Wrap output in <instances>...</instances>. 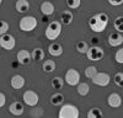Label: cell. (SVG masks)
I'll return each mask as SVG.
<instances>
[{"mask_svg":"<svg viewBox=\"0 0 123 118\" xmlns=\"http://www.w3.org/2000/svg\"><path fill=\"white\" fill-rule=\"evenodd\" d=\"M107 24H108V15L106 12L95 14L94 16L89 18V27L91 28V31L96 33L104 32L107 27Z\"/></svg>","mask_w":123,"mask_h":118,"instance_id":"obj_1","label":"cell"},{"mask_svg":"<svg viewBox=\"0 0 123 118\" xmlns=\"http://www.w3.org/2000/svg\"><path fill=\"white\" fill-rule=\"evenodd\" d=\"M60 32H62V24L59 21H52L48 24L46 28V37L50 41H54L59 37Z\"/></svg>","mask_w":123,"mask_h":118,"instance_id":"obj_2","label":"cell"},{"mask_svg":"<svg viewBox=\"0 0 123 118\" xmlns=\"http://www.w3.org/2000/svg\"><path fill=\"white\" fill-rule=\"evenodd\" d=\"M58 117L59 118H78L79 117V110L74 105H70V103L63 105L62 108L59 110Z\"/></svg>","mask_w":123,"mask_h":118,"instance_id":"obj_3","label":"cell"},{"mask_svg":"<svg viewBox=\"0 0 123 118\" xmlns=\"http://www.w3.org/2000/svg\"><path fill=\"white\" fill-rule=\"evenodd\" d=\"M37 27V20L33 16H24L20 20V30L24 32H31Z\"/></svg>","mask_w":123,"mask_h":118,"instance_id":"obj_4","label":"cell"},{"mask_svg":"<svg viewBox=\"0 0 123 118\" xmlns=\"http://www.w3.org/2000/svg\"><path fill=\"white\" fill-rule=\"evenodd\" d=\"M86 55H87V59L91 62H98L101 60L105 55V52L104 49L98 46H92V47H89L87 52H86Z\"/></svg>","mask_w":123,"mask_h":118,"instance_id":"obj_5","label":"cell"},{"mask_svg":"<svg viewBox=\"0 0 123 118\" xmlns=\"http://www.w3.org/2000/svg\"><path fill=\"white\" fill-rule=\"evenodd\" d=\"M64 80L68 85L70 86H76L80 81V74L76 69H69V70L65 73Z\"/></svg>","mask_w":123,"mask_h":118,"instance_id":"obj_6","label":"cell"},{"mask_svg":"<svg viewBox=\"0 0 123 118\" xmlns=\"http://www.w3.org/2000/svg\"><path fill=\"white\" fill-rule=\"evenodd\" d=\"M15 44H16V41H15V37L12 35L5 33L3 36H0V46H1L4 49H6V51L14 49Z\"/></svg>","mask_w":123,"mask_h":118,"instance_id":"obj_7","label":"cell"},{"mask_svg":"<svg viewBox=\"0 0 123 118\" xmlns=\"http://www.w3.org/2000/svg\"><path fill=\"white\" fill-rule=\"evenodd\" d=\"M22 98H24V102H25L27 106H31V107L36 106V105L38 103V100H39L37 92H35V91H32V90L25 91Z\"/></svg>","mask_w":123,"mask_h":118,"instance_id":"obj_8","label":"cell"},{"mask_svg":"<svg viewBox=\"0 0 123 118\" xmlns=\"http://www.w3.org/2000/svg\"><path fill=\"white\" fill-rule=\"evenodd\" d=\"M110 80H111L110 75L107 73H102V71L101 73L97 71V74L92 77V83L97 86H107L110 84Z\"/></svg>","mask_w":123,"mask_h":118,"instance_id":"obj_9","label":"cell"},{"mask_svg":"<svg viewBox=\"0 0 123 118\" xmlns=\"http://www.w3.org/2000/svg\"><path fill=\"white\" fill-rule=\"evenodd\" d=\"M31 58H32V55H31V53L28 51H26V49H21V51H18V53L16 55L17 62L20 64H22V65L28 64L31 62Z\"/></svg>","mask_w":123,"mask_h":118,"instance_id":"obj_10","label":"cell"},{"mask_svg":"<svg viewBox=\"0 0 123 118\" xmlns=\"http://www.w3.org/2000/svg\"><path fill=\"white\" fill-rule=\"evenodd\" d=\"M123 43V36L119 32H112L108 36V44L112 47H118Z\"/></svg>","mask_w":123,"mask_h":118,"instance_id":"obj_11","label":"cell"},{"mask_svg":"<svg viewBox=\"0 0 123 118\" xmlns=\"http://www.w3.org/2000/svg\"><path fill=\"white\" fill-rule=\"evenodd\" d=\"M107 103L110 107L112 108H118L121 105H122V97L117 94V92H113L108 97H107Z\"/></svg>","mask_w":123,"mask_h":118,"instance_id":"obj_12","label":"cell"},{"mask_svg":"<svg viewBox=\"0 0 123 118\" xmlns=\"http://www.w3.org/2000/svg\"><path fill=\"white\" fill-rule=\"evenodd\" d=\"M24 111H25L24 105L21 102H18V101H15L9 106V112L12 113L14 116H21L24 113Z\"/></svg>","mask_w":123,"mask_h":118,"instance_id":"obj_13","label":"cell"},{"mask_svg":"<svg viewBox=\"0 0 123 118\" xmlns=\"http://www.w3.org/2000/svg\"><path fill=\"white\" fill-rule=\"evenodd\" d=\"M63 47H62V44L57 43V42H52L49 46H48V52L50 55H53V57H59L63 54Z\"/></svg>","mask_w":123,"mask_h":118,"instance_id":"obj_14","label":"cell"},{"mask_svg":"<svg viewBox=\"0 0 123 118\" xmlns=\"http://www.w3.org/2000/svg\"><path fill=\"white\" fill-rule=\"evenodd\" d=\"M10 84L14 88H22L24 85H25V77L22 75H14L10 80Z\"/></svg>","mask_w":123,"mask_h":118,"instance_id":"obj_15","label":"cell"},{"mask_svg":"<svg viewBox=\"0 0 123 118\" xmlns=\"http://www.w3.org/2000/svg\"><path fill=\"white\" fill-rule=\"evenodd\" d=\"M41 12H42L43 15L46 16H49L52 15L54 12V5L50 3V1H43L42 4H41Z\"/></svg>","mask_w":123,"mask_h":118,"instance_id":"obj_16","label":"cell"},{"mask_svg":"<svg viewBox=\"0 0 123 118\" xmlns=\"http://www.w3.org/2000/svg\"><path fill=\"white\" fill-rule=\"evenodd\" d=\"M73 20H74V15L71 11H69V10H64L63 12H62L60 15V24H63V25H70L71 22H73Z\"/></svg>","mask_w":123,"mask_h":118,"instance_id":"obj_17","label":"cell"},{"mask_svg":"<svg viewBox=\"0 0 123 118\" xmlns=\"http://www.w3.org/2000/svg\"><path fill=\"white\" fill-rule=\"evenodd\" d=\"M15 7L17 10V12L25 14L30 10V3L27 1V0H17L16 4H15Z\"/></svg>","mask_w":123,"mask_h":118,"instance_id":"obj_18","label":"cell"},{"mask_svg":"<svg viewBox=\"0 0 123 118\" xmlns=\"http://www.w3.org/2000/svg\"><path fill=\"white\" fill-rule=\"evenodd\" d=\"M63 102H64V96H63V94L57 92V94L52 95V97H50V103H52L53 106H60Z\"/></svg>","mask_w":123,"mask_h":118,"instance_id":"obj_19","label":"cell"},{"mask_svg":"<svg viewBox=\"0 0 123 118\" xmlns=\"http://www.w3.org/2000/svg\"><path fill=\"white\" fill-rule=\"evenodd\" d=\"M76 91H78V94L81 95V96H86V95L89 94V91H90V86H89L86 83H79Z\"/></svg>","mask_w":123,"mask_h":118,"instance_id":"obj_20","label":"cell"},{"mask_svg":"<svg viewBox=\"0 0 123 118\" xmlns=\"http://www.w3.org/2000/svg\"><path fill=\"white\" fill-rule=\"evenodd\" d=\"M31 55H32V58L36 62H41L42 59H44V52L41 48H35L32 51V53H31Z\"/></svg>","mask_w":123,"mask_h":118,"instance_id":"obj_21","label":"cell"},{"mask_svg":"<svg viewBox=\"0 0 123 118\" xmlns=\"http://www.w3.org/2000/svg\"><path fill=\"white\" fill-rule=\"evenodd\" d=\"M42 69L44 73H53L55 70V63L53 60H46L42 65Z\"/></svg>","mask_w":123,"mask_h":118,"instance_id":"obj_22","label":"cell"},{"mask_svg":"<svg viewBox=\"0 0 123 118\" xmlns=\"http://www.w3.org/2000/svg\"><path fill=\"white\" fill-rule=\"evenodd\" d=\"M102 116H104V113H102V111L97 107L91 108L87 112V118H98V117H102Z\"/></svg>","mask_w":123,"mask_h":118,"instance_id":"obj_23","label":"cell"},{"mask_svg":"<svg viewBox=\"0 0 123 118\" xmlns=\"http://www.w3.org/2000/svg\"><path fill=\"white\" fill-rule=\"evenodd\" d=\"M64 85V79L60 77V76H54L52 79V86L54 88H62Z\"/></svg>","mask_w":123,"mask_h":118,"instance_id":"obj_24","label":"cell"},{"mask_svg":"<svg viewBox=\"0 0 123 118\" xmlns=\"http://www.w3.org/2000/svg\"><path fill=\"white\" fill-rule=\"evenodd\" d=\"M113 26H115V28L117 30V32L123 33V16L116 17L115 22H113Z\"/></svg>","mask_w":123,"mask_h":118,"instance_id":"obj_25","label":"cell"},{"mask_svg":"<svg viewBox=\"0 0 123 118\" xmlns=\"http://www.w3.org/2000/svg\"><path fill=\"white\" fill-rule=\"evenodd\" d=\"M87 49H89V44L85 41H79L76 43V51L79 53H86Z\"/></svg>","mask_w":123,"mask_h":118,"instance_id":"obj_26","label":"cell"},{"mask_svg":"<svg viewBox=\"0 0 123 118\" xmlns=\"http://www.w3.org/2000/svg\"><path fill=\"white\" fill-rule=\"evenodd\" d=\"M97 74V69H96V66H87L86 69H85V76L86 77H89V79H92L95 75Z\"/></svg>","mask_w":123,"mask_h":118,"instance_id":"obj_27","label":"cell"},{"mask_svg":"<svg viewBox=\"0 0 123 118\" xmlns=\"http://www.w3.org/2000/svg\"><path fill=\"white\" fill-rule=\"evenodd\" d=\"M113 80H115V84L119 87H123V73H117L115 76H113Z\"/></svg>","mask_w":123,"mask_h":118,"instance_id":"obj_28","label":"cell"},{"mask_svg":"<svg viewBox=\"0 0 123 118\" xmlns=\"http://www.w3.org/2000/svg\"><path fill=\"white\" fill-rule=\"evenodd\" d=\"M7 31H9V24L6 21L0 20V36L7 33Z\"/></svg>","mask_w":123,"mask_h":118,"instance_id":"obj_29","label":"cell"},{"mask_svg":"<svg viewBox=\"0 0 123 118\" xmlns=\"http://www.w3.org/2000/svg\"><path fill=\"white\" fill-rule=\"evenodd\" d=\"M81 4V0H67V5L69 9H78Z\"/></svg>","mask_w":123,"mask_h":118,"instance_id":"obj_30","label":"cell"},{"mask_svg":"<svg viewBox=\"0 0 123 118\" xmlns=\"http://www.w3.org/2000/svg\"><path fill=\"white\" fill-rule=\"evenodd\" d=\"M115 59H116V62H117V63H121V64H123V48L118 49V51L116 52Z\"/></svg>","mask_w":123,"mask_h":118,"instance_id":"obj_31","label":"cell"},{"mask_svg":"<svg viewBox=\"0 0 123 118\" xmlns=\"http://www.w3.org/2000/svg\"><path fill=\"white\" fill-rule=\"evenodd\" d=\"M108 3L112 6H119V5L123 4V0H108Z\"/></svg>","mask_w":123,"mask_h":118,"instance_id":"obj_32","label":"cell"},{"mask_svg":"<svg viewBox=\"0 0 123 118\" xmlns=\"http://www.w3.org/2000/svg\"><path fill=\"white\" fill-rule=\"evenodd\" d=\"M5 102H6V97H5V95H4L3 92H0V107H3V106L5 105Z\"/></svg>","mask_w":123,"mask_h":118,"instance_id":"obj_33","label":"cell"},{"mask_svg":"<svg viewBox=\"0 0 123 118\" xmlns=\"http://www.w3.org/2000/svg\"><path fill=\"white\" fill-rule=\"evenodd\" d=\"M1 3H3V0H0V5H1Z\"/></svg>","mask_w":123,"mask_h":118,"instance_id":"obj_34","label":"cell"},{"mask_svg":"<svg viewBox=\"0 0 123 118\" xmlns=\"http://www.w3.org/2000/svg\"><path fill=\"white\" fill-rule=\"evenodd\" d=\"M0 51H1V46H0Z\"/></svg>","mask_w":123,"mask_h":118,"instance_id":"obj_35","label":"cell"}]
</instances>
